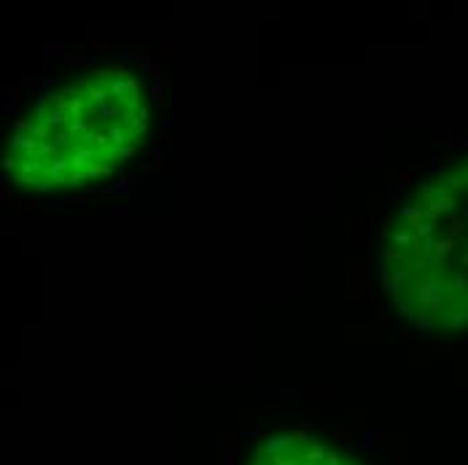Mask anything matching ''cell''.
Instances as JSON below:
<instances>
[{"label":"cell","instance_id":"1","mask_svg":"<svg viewBox=\"0 0 468 465\" xmlns=\"http://www.w3.org/2000/svg\"><path fill=\"white\" fill-rule=\"evenodd\" d=\"M151 132L146 84L121 65L57 81L14 124L5 172L24 191L59 194L102 183L140 156Z\"/></svg>","mask_w":468,"mask_h":465},{"label":"cell","instance_id":"2","mask_svg":"<svg viewBox=\"0 0 468 465\" xmlns=\"http://www.w3.org/2000/svg\"><path fill=\"white\" fill-rule=\"evenodd\" d=\"M248 465H366L358 455L307 430H280L256 438Z\"/></svg>","mask_w":468,"mask_h":465}]
</instances>
